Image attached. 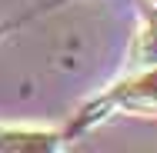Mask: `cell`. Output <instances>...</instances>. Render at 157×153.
<instances>
[{"mask_svg":"<svg viewBox=\"0 0 157 153\" xmlns=\"http://www.w3.org/2000/svg\"><path fill=\"white\" fill-rule=\"evenodd\" d=\"M134 60L144 63V67H154L157 63V20L147 24L144 30L137 33V43H134Z\"/></svg>","mask_w":157,"mask_h":153,"instance_id":"cell-2","label":"cell"},{"mask_svg":"<svg viewBox=\"0 0 157 153\" xmlns=\"http://www.w3.org/2000/svg\"><path fill=\"white\" fill-rule=\"evenodd\" d=\"M110 100H114L117 107L137 110V113H157V63L147 73L117 83V90L110 93Z\"/></svg>","mask_w":157,"mask_h":153,"instance_id":"cell-1","label":"cell"}]
</instances>
